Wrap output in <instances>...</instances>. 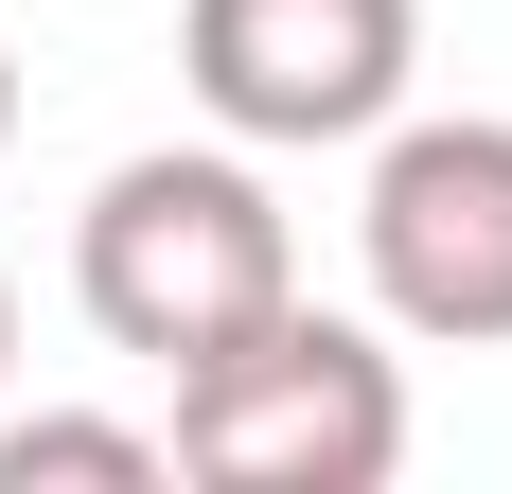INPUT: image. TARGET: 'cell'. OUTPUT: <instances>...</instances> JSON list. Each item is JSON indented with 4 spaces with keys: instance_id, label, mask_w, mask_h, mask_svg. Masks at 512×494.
I'll return each mask as SVG.
<instances>
[{
    "instance_id": "cell-1",
    "label": "cell",
    "mask_w": 512,
    "mask_h": 494,
    "mask_svg": "<svg viewBox=\"0 0 512 494\" xmlns=\"http://www.w3.org/2000/svg\"><path fill=\"white\" fill-rule=\"evenodd\" d=\"M71 300H89L106 353L212 371L230 336H265L301 300V230H283V195L230 142H142V159H106L89 212H71Z\"/></svg>"
},
{
    "instance_id": "cell-2",
    "label": "cell",
    "mask_w": 512,
    "mask_h": 494,
    "mask_svg": "<svg viewBox=\"0 0 512 494\" xmlns=\"http://www.w3.org/2000/svg\"><path fill=\"white\" fill-rule=\"evenodd\" d=\"M177 477L212 494H389L407 477V371L371 318H318L283 300L265 336H230L212 371H177Z\"/></svg>"
},
{
    "instance_id": "cell-3",
    "label": "cell",
    "mask_w": 512,
    "mask_h": 494,
    "mask_svg": "<svg viewBox=\"0 0 512 494\" xmlns=\"http://www.w3.org/2000/svg\"><path fill=\"white\" fill-rule=\"evenodd\" d=\"M354 247H371L389 336L512 353V124H477V106H460V124H371Z\"/></svg>"
},
{
    "instance_id": "cell-4",
    "label": "cell",
    "mask_w": 512,
    "mask_h": 494,
    "mask_svg": "<svg viewBox=\"0 0 512 494\" xmlns=\"http://www.w3.org/2000/svg\"><path fill=\"white\" fill-rule=\"evenodd\" d=\"M177 71L230 142H371L424 71V0H195Z\"/></svg>"
},
{
    "instance_id": "cell-5",
    "label": "cell",
    "mask_w": 512,
    "mask_h": 494,
    "mask_svg": "<svg viewBox=\"0 0 512 494\" xmlns=\"http://www.w3.org/2000/svg\"><path fill=\"white\" fill-rule=\"evenodd\" d=\"M177 477L159 424H89V406H36V424H0V494H142Z\"/></svg>"
},
{
    "instance_id": "cell-6",
    "label": "cell",
    "mask_w": 512,
    "mask_h": 494,
    "mask_svg": "<svg viewBox=\"0 0 512 494\" xmlns=\"http://www.w3.org/2000/svg\"><path fill=\"white\" fill-rule=\"evenodd\" d=\"M0 159H18V53H0Z\"/></svg>"
},
{
    "instance_id": "cell-7",
    "label": "cell",
    "mask_w": 512,
    "mask_h": 494,
    "mask_svg": "<svg viewBox=\"0 0 512 494\" xmlns=\"http://www.w3.org/2000/svg\"><path fill=\"white\" fill-rule=\"evenodd\" d=\"M0 371H18V300H0Z\"/></svg>"
}]
</instances>
